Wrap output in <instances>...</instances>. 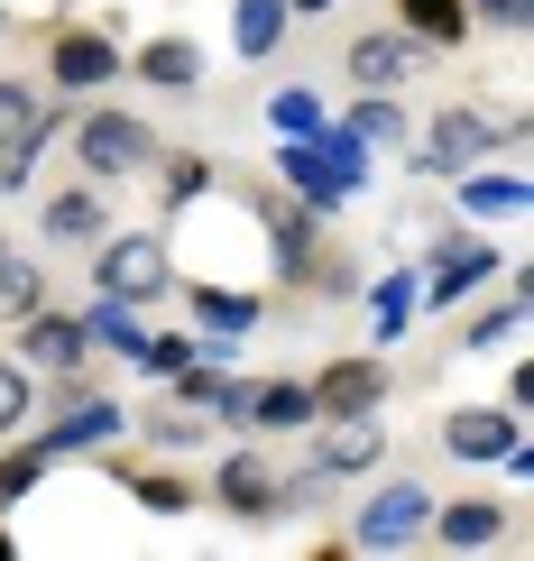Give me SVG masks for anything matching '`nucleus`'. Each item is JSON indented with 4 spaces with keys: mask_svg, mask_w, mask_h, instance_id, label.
<instances>
[{
    "mask_svg": "<svg viewBox=\"0 0 534 561\" xmlns=\"http://www.w3.org/2000/svg\"><path fill=\"white\" fill-rule=\"evenodd\" d=\"M414 65H424V46H414L397 19H387V28H360L351 46H341V75H351V92H406Z\"/></svg>",
    "mask_w": 534,
    "mask_h": 561,
    "instance_id": "f8f14e48",
    "label": "nucleus"
},
{
    "mask_svg": "<svg viewBox=\"0 0 534 561\" xmlns=\"http://www.w3.org/2000/svg\"><path fill=\"white\" fill-rule=\"evenodd\" d=\"M314 470L322 479H360V470H378L387 460V405L378 414H314Z\"/></svg>",
    "mask_w": 534,
    "mask_h": 561,
    "instance_id": "1a4fd4ad",
    "label": "nucleus"
},
{
    "mask_svg": "<svg viewBox=\"0 0 534 561\" xmlns=\"http://www.w3.org/2000/svg\"><path fill=\"white\" fill-rule=\"evenodd\" d=\"M56 470V460H46V442L37 433H10L0 442V516H19V506L37 497V479Z\"/></svg>",
    "mask_w": 534,
    "mask_h": 561,
    "instance_id": "a878e982",
    "label": "nucleus"
},
{
    "mask_svg": "<svg viewBox=\"0 0 534 561\" xmlns=\"http://www.w3.org/2000/svg\"><path fill=\"white\" fill-rule=\"evenodd\" d=\"M92 286L111 304H157V295H175V259L157 230H102L92 240Z\"/></svg>",
    "mask_w": 534,
    "mask_h": 561,
    "instance_id": "20e7f679",
    "label": "nucleus"
},
{
    "mask_svg": "<svg viewBox=\"0 0 534 561\" xmlns=\"http://www.w3.org/2000/svg\"><path fill=\"white\" fill-rule=\"evenodd\" d=\"M29 424H37V378H29L19 359H0V442L29 433Z\"/></svg>",
    "mask_w": 534,
    "mask_h": 561,
    "instance_id": "c9c22d12",
    "label": "nucleus"
},
{
    "mask_svg": "<svg viewBox=\"0 0 534 561\" xmlns=\"http://www.w3.org/2000/svg\"><path fill=\"white\" fill-rule=\"evenodd\" d=\"M37 304H46V276H37V259L10 240V230H0V322L37 313Z\"/></svg>",
    "mask_w": 534,
    "mask_h": 561,
    "instance_id": "cd10ccee",
    "label": "nucleus"
},
{
    "mask_svg": "<svg viewBox=\"0 0 534 561\" xmlns=\"http://www.w3.org/2000/svg\"><path fill=\"white\" fill-rule=\"evenodd\" d=\"M286 28H295V10H286V0H230V56L268 65L276 46H286Z\"/></svg>",
    "mask_w": 534,
    "mask_h": 561,
    "instance_id": "aec40b11",
    "label": "nucleus"
},
{
    "mask_svg": "<svg viewBox=\"0 0 534 561\" xmlns=\"http://www.w3.org/2000/svg\"><path fill=\"white\" fill-rule=\"evenodd\" d=\"M129 424H138V414H129ZM138 433H148L157 451H194V442L213 433V424H203L194 405H175V396H167V405H157V414H148V424H138Z\"/></svg>",
    "mask_w": 534,
    "mask_h": 561,
    "instance_id": "f704fd0d",
    "label": "nucleus"
},
{
    "mask_svg": "<svg viewBox=\"0 0 534 561\" xmlns=\"http://www.w3.org/2000/svg\"><path fill=\"white\" fill-rule=\"evenodd\" d=\"M424 516H433V488L424 479H378L351 516V552H414L424 543Z\"/></svg>",
    "mask_w": 534,
    "mask_h": 561,
    "instance_id": "39448f33",
    "label": "nucleus"
},
{
    "mask_svg": "<svg viewBox=\"0 0 534 561\" xmlns=\"http://www.w3.org/2000/svg\"><path fill=\"white\" fill-rule=\"evenodd\" d=\"M157 194H167V213H194L203 194H213V157H157Z\"/></svg>",
    "mask_w": 534,
    "mask_h": 561,
    "instance_id": "473e14b6",
    "label": "nucleus"
},
{
    "mask_svg": "<svg viewBox=\"0 0 534 561\" xmlns=\"http://www.w3.org/2000/svg\"><path fill=\"white\" fill-rule=\"evenodd\" d=\"M397 28L424 56H452V46H470V0H397Z\"/></svg>",
    "mask_w": 534,
    "mask_h": 561,
    "instance_id": "6ab92c4d",
    "label": "nucleus"
},
{
    "mask_svg": "<svg viewBox=\"0 0 534 561\" xmlns=\"http://www.w3.org/2000/svg\"><path fill=\"white\" fill-rule=\"evenodd\" d=\"M249 221L268 230V259H276V276H286V286H314L322 276V213L305 194H286V184H249Z\"/></svg>",
    "mask_w": 534,
    "mask_h": 561,
    "instance_id": "7ed1b4c3",
    "label": "nucleus"
},
{
    "mask_svg": "<svg viewBox=\"0 0 534 561\" xmlns=\"http://www.w3.org/2000/svg\"><path fill=\"white\" fill-rule=\"evenodd\" d=\"M314 424V387L305 378H259L249 387V433H305Z\"/></svg>",
    "mask_w": 534,
    "mask_h": 561,
    "instance_id": "5701e85b",
    "label": "nucleus"
},
{
    "mask_svg": "<svg viewBox=\"0 0 534 561\" xmlns=\"http://www.w3.org/2000/svg\"><path fill=\"white\" fill-rule=\"evenodd\" d=\"M525 433V414L507 405H452L443 414V451L461 460V470H489V460H507V442Z\"/></svg>",
    "mask_w": 534,
    "mask_h": 561,
    "instance_id": "4468645a",
    "label": "nucleus"
},
{
    "mask_svg": "<svg viewBox=\"0 0 534 561\" xmlns=\"http://www.w3.org/2000/svg\"><path fill=\"white\" fill-rule=\"evenodd\" d=\"M534 0H470V28H498V37H525Z\"/></svg>",
    "mask_w": 534,
    "mask_h": 561,
    "instance_id": "4c0bfd02",
    "label": "nucleus"
},
{
    "mask_svg": "<svg viewBox=\"0 0 534 561\" xmlns=\"http://www.w3.org/2000/svg\"><path fill=\"white\" fill-rule=\"evenodd\" d=\"M286 10H295V19H322V10H332V0H286Z\"/></svg>",
    "mask_w": 534,
    "mask_h": 561,
    "instance_id": "ea45409f",
    "label": "nucleus"
},
{
    "mask_svg": "<svg viewBox=\"0 0 534 561\" xmlns=\"http://www.w3.org/2000/svg\"><path fill=\"white\" fill-rule=\"evenodd\" d=\"M102 230H111V213H102V194H92V184L46 194V240H56V249H92Z\"/></svg>",
    "mask_w": 534,
    "mask_h": 561,
    "instance_id": "412c9836",
    "label": "nucleus"
},
{
    "mask_svg": "<svg viewBox=\"0 0 534 561\" xmlns=\"http://www.w3.org/2000/svg\"><path fill=\"white\" fill-rule=\"evenodd\" d=\"M111 479H121L148 516H194V506H203V488L184 479V470H129V460H111Z\"/></svg>",
    "mask_w": 534,
    "mask_h": 561,
    "instance_id": "393cba45",
    "label": "nucleus"
},
{
    "mask_svg": "<svg viewBox=\"0 0 534 561\" xmlns=\"http://www.w3.org/2000/svg\"><path fill=\"white\" fill-rule=\"evenodd\" d=\"M516 332H525V286H507L489 313H470V322L452 332V350H498V341H516Z\"/></svg>",
    "mask_w": 534,
    "mask_h": 561,
    "instance_id": "7c9ffc66",
    "label": "nucleus"
},
{
    "mask_svg": "<svg viewBox=\"0 0 534 561\" xmlns=\"http://www.w3.org/2000/svg\"><path fill=\"white\" fill-rule=\"evenodd\" d=\"M19 350H29V378H75V368L92 359V332L83 313H56V304H37V313H19Z\"/></svg>",
    "mask_w": 534,
    "mask_h": 561,
    "instance_id": "9d476101",
    "label": "nucleus"
},
{
    "mask_svg": "<svg viewBox=\"0 0 534 561\" xmlns=\"http://www.w3.org/2000/svg\"><path fill=\"white\" fill-rule=\"evenodd\" d=\"M121 433H129V405H121V396H92V387H83V396H65L56 424H37L46 460H102Z\"/></svg>",
    "mask_w": 534,
    "mask_h": 561,
    "instance_id": "423d86ee",
    "label": "nucleus"
},
{
    "mask_svg": "<svg viewBox=\"0 0 534 561\" xmlns=\"http://www.w3.org/2000/svg\"><path fill=\"white\" fill-rule=\"evenodd\" d=\"M213 506L230 525H276V470L259 451H230L221 470H213Z\"/></svg>",
    "mask_w": 534,
    "mask_h": 561,
    "instance_id": "2eb2a0df",
    "label": "nucleus"
},
{
    "mask_svg": "<svg viewBox=\"0 0 534 561\" xmlns=\"http://www.w3.org/2000/svg\"><path fill=\"white\" fill-rule=\"evenodd\" d=\"M322 121H332L322 92H305V83H276V92H268V129H276V138H314Z\"/></svg>",
    "mask_w": 534,
    "mask_h": 561,
    "instance_id": "72a5a7b5",
    "label": "nucleus"
},
{
    "mask_svg": "<svg viewBox=\"0 0 534 561\" xmlns=\"http://www.w3.org/2000/svg\"><path fill=\"white\" fill-rule=\"evenodd\" d=\"M479 157H525V121H489V111L452 102L443 121H424V129L406 138V167L414 175H461V167H479Z\"/></svg>",
    "mask_w": 534,
    "mask_h": 561,
    "instance_id": "f257e3e1",
    "label": "nucleus"
},
{
    "mask_svg": "<svg viewBox=\"0 0 534 561\" xmlns=\"http://www.w3.org/2000/svg\"><path fill=\"white\" fill-rule=\"evenodd\" d=\"M314 157L332 167V184H341V194H368V148H360V138L341 129V121H322V129H314Z\"/></svg>",
    "mask_w": 534,
    "mask_h": 561,
    "instance_id": "2f4dec72",
    "label": "nucleus"
},
{
    "mask_svg": "<svg viewBox=\"0 0 534 561\" xmlns=\"http://www.w3.org/2000/svg\"><path fill=\"white\" fill-rule=\"evenodd\" d=\"M83 332H92V350H111V359H129L138 368V350H148V322H138V304H92V313H83Z\"/></svg>",
    "mask_w": 534,
    "mask_h": 561,
    "instance_id": "c85d7f7f",
    "label": "nucleus"
},
{
    "mask_svg": "<svg viewBox=\"0 0 534 561\" xmlns=\"http://www.w3.org/2000/svg\"><path fill=\"white\" fill-rule=\"evenodd\" d=\"M10 552H19V534H10V525H0V561H10Z\"/></svg>",
    "mask_w": 534,
    "mask_h": 561,
    "instance_id": "a19ab883",
    "label": "nucleus"
},
{
    "mask_svg": "<svg viewBox=\"0 0 534 561\" xmlns=\"http://www.w3.org/2000/svg\"><path fill=\"white\" fill-rule=\"evenodd\" d=\"M0 28H10V10H0Z\"/></svg>",
    "mask_w": 534,
    "mask_h": 561,
    "instance_id": "79ce46f5",
    "label": "nucleus"
},
{
    "mask_svg": "<svg viewBox=\"0 0 534 561\" xmlns=\"http://www.w3.org/2000/svg\"><path fill=\"white\" fill-rule=\"evenodd\" d=\"M121 75H138L148 92H194L203 83V46L184 37V28H167V37L138 46V56H121Z\"/></svg>",
    "mask_w": 534,
    "mask_h": 561,
    "instance_id": "a211bd4d",
    "label": "nucleus"
},
{
    "mask_svg": "<svg viewBox=\"0 0 534 561\" xmlns=\"http://www.w3.org/2000/svg\"><path fill=\"white\" fill-rule=\"evenodd\" d=\"M121 56H129V46H121L111 19H102V28H56V37H46V83L83 102V92H102L111 75H121Z\"/></svg>",
    "mask_w": 534,
    "mask_h": 561,
    "instance_id": "6e6552de",
    "label": "nucleus"
},
{
    "mask_svg": "<svg viewBox=\"0 0 534 561\" xmlns=\"http://www.w3.org/2000/svg\"><path fill=\"white\" fill-rule=\"evenodd\" d=\"M65 138H75V167L92 184H129V175L157 167V129L138 111H121V102H92L83 121H65Z\"/></svg>",
    "mask_w": 534,
    "mask_h": 561,
    "instance_id": "f03ea898",
    "label": "nucleus"
},
{
    "mask_svg": "<svg viewBox=\"0 0 534 561\" xmlns=\"http://www.w3.org/2000/svg\"><path fill=\"white\" fill-rule=\"evenodd\" d=\"M414 313H424V276H414V267H397V276L368 286V332H378V350H397Z\"/></svg>",
    "mask_w": 534,
    "mask_h": 561,
    "instance_id": "4be33fe9",
    "label": "nucleus"
},
{
    "mask_svg": "<svg viewBox=\"0 0 534 561\" xmlns=\"http://www.w3.org/2000/svg\"><path fill=\"white\" fill-rule=\"evenodd\" d=\"M305 387H314V414H378L387 396H397V368H387L378 350H351V359H332Z\"/></svg>",
    "mask_w": 534,
    "mask_h": 561,
    "instance_id": "9b49d317",
    "label": "nucleus"
},
{
    "mask_svg": "<svg viewBox=\"0 0 534 561\" xmlns=\"http://www.w3.org/2000/svg\"><path fill=\"white\" fill-rule=\"evenodd\" d=\"M424 543H443V552H489V543H507V506H498V497H433Z\"/></svg>",
    "mask_w": 534,
    "mask_h": 561,
    "instance_id": "dca6fc26",
    "label": "nucleus"
},
{
    "mask_svg": "<svg viewBox=\"0 0 534 561\" xmlns=\"http://www.w3.org/2000/svg\"><path fill=\"white\" fill-rule=\"evenodd\" d=\"M175 295H184V313H194V332H203V341H230V350H240V341L268 322V304H259V295H240V286H213V276H184Z\"/></svg>",
    "mask_w": 534,
    "mask_h": 561,
    "instance_id": "ddd939ff",
    "label": "nucleus"
},
{
    "mask_svg": "<svg viewBox=\"0 0 534 561\" xmlns=\"http://www.w3.org/2000/svg\"><path fill=\"white\" fill-rule=\"evenodd\" d=\"M341 129H351L360 148H397V138H406V102H397V92H360V102L341 111Z\"/></svg>",
    "mask_w": 534,
    "mask_h": 561,
    "instance_id": "c756f323",
    "label": "nucleus"
},
{
    "mask_svg": "<svg viewBox=\"0 0 534 561\" xmlns=\"http://www.w3.org/2000/svg\"><path fill=\"white\" fill-rule=\"evenodd\" d=\"M452 203H461V221L489 230V221H516L534 194H525V175H516V167H498V175H489V167H461V175H452Z\"/></svg>",
    "mask_w": 534,
    "mask_h": 561,
    "instance_id": "f3484780",
    "label": "nucleus"
},
{
    "mask_svg": "<svg viewBox=\"0 0 534 561\" xmlns=\"http://www.w3.org/2000/svg\"><path fill=\"white\" fill-rule=\"evenodd\" d=\"M489 276H507V249L489 240L479 221H461L452 240H433V267H424V304H461V295H479Z\"/></svg>",
    "mask_w": 534,
    "mask_h": 561,
    "instance_id": "0eeeda50",
    "label": "nucleus"
},
{
    "mask_svg": "<svg viewBox=\"0 0 534 561\" xmlns=\"http://www.w3.org/2000/svg\"><path fill=\"white\" fill-rule=\"evenodd\" d=\"M56 129H65V121H56V111H46V102H37V92L19 83V75L0 83V148H19V138H29V148L46 157V138H56Z\"/></svg>",
    "mask_w": 534,
    "mask_h": 561,
    "instance_id": "bb28decb",
    "label": "nucleus"
},
{
    "mask_svg": "<svg viewBox=\"0 0 534 561\" xmlns=\"http://www.w3.org/2000/svg\"><path fill=\"white\" fill-rule=\"evenodd\" d=\"M203 350V332H148V350H138V368H148V378H175L184 359H194Z\"/></svg>",
    "mask_w": 534,
    "mask_h": 561,
    "instance_id": "e433bc0d",
    "label": "nucleus"
},
{
    "mask_svg": "<svg viewBox=\"0 0 534 561\" xmlns=\"http://www.w3.org/2000/svg\"><path fill=\"white\" fill-rule=\"evenodd\" d=\"M498 405H507V414H534V368H525V359L507 368V396H498Z\"/></svg>",
    "mask_w": 534,
    "mask_h": 561,
    "instance_id": "58836bf2",
    "label": "nucleus"
},
{
    "mask_svg": "<svg viewBox=\"0 0 534 561\" xmlns=\"http://www.w3.org/2000/svg\"><path fill=\"white\" fill-rule=\"evenodd\" d=\"M276 175H286V194H305L314 213H341V203H351V194L332 184V167L314 157V138H276Z\"/></svg>",
    "mask_w": 534,
    "mask_h": 561,
    "instance_id": "b1692460",
    "label": "nucleus"
}]
</instances>
